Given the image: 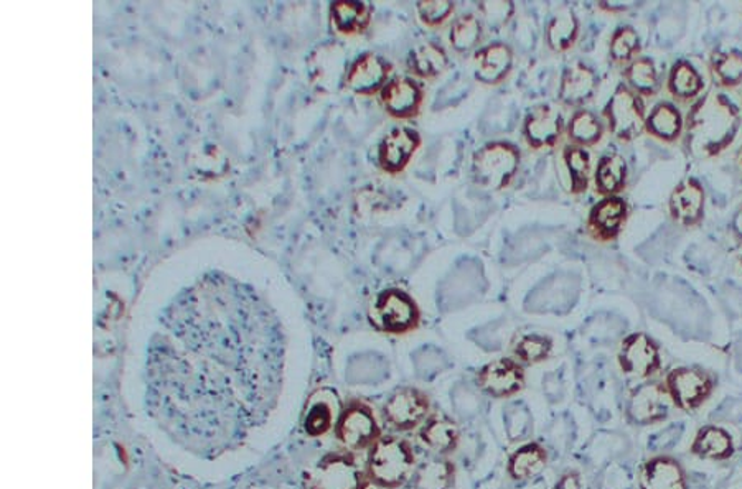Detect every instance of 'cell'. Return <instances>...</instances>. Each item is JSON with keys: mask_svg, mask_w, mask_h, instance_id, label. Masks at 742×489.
Returning a JSON list of instances; mask_svg holds the SVG:
<instances>
[{"mask_svg": "<svg viewBox=\"0 0 742 489\" xmlns=\"http://www.w3.org/2000/svg\"><path fill=\"white\" fill-rule=\"evenodd\" d=\"M690 453L700 460L728 461L736 453V443L730 430L708 423L698 430Z\"/></svg>", "mask_w": 742, "mask_h": 489, "instance_id": "obj_26", "label": "cell"}, {"mask_svg": "<svg viewBox=\"0 0 742 489\" xmlns=\"http://www.w3.org/2000/svg\"><path fill=\"white\" fill-rule=\"evenodd\" d=\"M706 211V191L696 177H685L676 183L669 198V214L683 229L700 226Z\"/></svg>", "mask_w": 742, "mask_h": 489, "instance_id": "obj_14", "label": "cell"}, {"mask_svg": "<svg viewBox=\"0 0 742 489\" xmlns=\"http://www.w3.org/2000/svg\"><path fill=\"white\" fill-rule=\"evenodd\" d=\"M518 147L511 142H488L472 157V177L485 190H504L520 169Z\"/></svg>", "mask_w": 742, "mask_h": 489, "instance_id": "obj_4", "label": "cell"}, {"mask_svg": "<svg viewBox=\"0 0 742 489\" xmlns=\"http://www.w3.org/2000/svg\"><path fill=\"white\" fill-rule=\"evenodd\" d=\"M600 88V77L593 68L583 61L564 68L561 74L560 89H557V101L566 108L583 109L587 102L593 101Z\"/></svg>", "mask_w": 742, "mask_h": 489, "instance_id": "obj_16", "label": "cell"}, {"mask_svg": "<svg viewBox=\"0 0 742 489\" xmlns=\"http://www.w3.org/2000/svg\"><path fill=\"white\" fill-rule=\"evenodd\" d=\"M393 67L385 58L376 53H367L355 61L345 78V84L357 94L370 96L382 92L388 83Z\"/></svg>", "mask_w": 742, "mask_h": 489, "instance_id": "obj_21", "label": "cell"}, {"mask_svg": "<svg viewBox=\"0 0 742 489\" xmlns=\"http://www.w3.org/2000/svg\"><path fill=\"white\" fill-rule=\"evenodd\" d=\"M548 465V451L538 442L522 445L512 451L507 461V473L513 481H528L538 477Z\"/></svg>", "mask_w": 742, "mask_h": 489, "instance_id": "obj_29", "label": "cell"}, {"mask_svg": "<svg viewBox=\"0 0 742 489\" xmlns=\"http://www.w3.org/2000/svg\"><path fill=\"white\" fill-rule=\"evenodd\" d=\"M731 236H733L734 241L738 244H742V203L738 207V210L734 211L733 220L730 224Z\"/></svg>", "mask_w": 742, "mask_h": 489, "instance_id": "obj_44", "label": "cell"}, {"mask_svg": "<svg viewBox=\"0 0 742 489\" xmlns=\"http://www.w3.org/2000/svg\"><path fill=\"white\" fill-rule=\"evenodd\" d=\"M561 160L567 176V191L576 197L586 193L591 181L590 150L567 143L561 150Z\"/></svg>", "mask_w": 742, "mask_h": 489, "instance_id": "obj_34", "label": "cell"}, {"mask_svg": "<svg viewBox=\"0 0 742 489\" xmlns=\"http://www.w3.org/2000/svg\"><path fill=\"white\" fill-rule=\"evenodd\" d=\"M605 126L603 119L591 109H576L566 124V137L571 146L596 147L604 139Z\"/></svg>", "mask_w": 742, "mask_h": 489, "instance_id": "obj_33", "label": "cell"}, {"mask_svg": "<svg viewBox=\"0 0 742 489\" xmlns=\"http://www.w3.org/2000/svg\"><path fill=\"white\" fill-rule=\"evenodd\" d=\"M629 167L621 153H607L594 170V190L600 197H621L627 187Z\"/></svg>", "mask_w": 742, "mask_h": 489, "instance_id": "obj_28", "label": "cell"}, {"mask_svg": "<svg viewBox=\"0 0 742 489\" xmlns=\"http://www.w3.org/2000/svg\"><path fill=\"white\" fill-rule=\"evenodd\" d=\"M711 81L720 91H731L742 84V51L718 50L711 51L708 60Z\"/></svg>", "mask_w": 742, "mask_h": 489, "instance_id": "obj_30", "label": "cell"}, {"mask_svg": "<svg viewBox=\"0 0 742 489\" xmlns=\"http://www.w3.org/2000/svg\"><path fill=\"white\" fill-rule=\"evenodd\" d=\"M634 7V3L632 2H601L600 3V9L605 10V12H611V13H619V12H624V10L632 9Z\"/></svg>", "mask_w": 742, "mask_h": 489, "instance_id": "obj_45", "label": "cell"}, {"mask_svg": "<svg viewBox=\"0 0 742 489\" xmlns=\"http://www.w3.org/2000/svg\"><path fill=\"white\" fill-rule=\"evenodd\" d=\"M475 78L482 84L495 87L507 80L513 67V51L507 43H491L475 51Z\"/></svg>", "mask_w": 742, "mask_h": 489, "instance_id": "obj_24", "label": "cell"}, {"mask_svg": "<svg viewBox=\"0 0 742 489\" xmlns=\"http://www.w3.org/2000/svg\"><path fill=\"white\" fill-rule=\"evenodd\" d=\"M418 460L409 440L398 436H383L368 450L365 471L373 487L399 489L412 481Z\"/></svg>", "mask_w": 742, "mask_h": 489, "instance_id": "obj_3", "label": "cell"}, {"mask_svg": "<svg viewBox=\"0 0 742 489\" xmlns=\"http://www.w3.org/2000/svg\"><path fill=\"white\" fill-rule=\"evenodd\" d=\"M332 22L338 32L362 33L370 26L372 7L364 2H338L330 9Z\"/></svg>", "mask_w": 742, "mask_h": 489, "instance_id": "obj_36", "label": "cell"}, {"mask_svg": "<svg viewBox=\"0 0 742 489\" xmlns=\"http://www.w3.org/2000/svg\"><path fill=\"white\" fill-rule=\"evenodd\" d=\"M379 99L392 118L415 119L424 102V89L415 78H393L379 92Z\"/></svg>", "mask_w": 742, "mask_h": 489, "instance_id": "obj_17", "label": "cell"}, {"mask_svg": "<svg viewBox=\"0 0 742 489\" xmlns=\"http://www.w3.org/2000/svg\"><path fill=\"white\" fill-rule=\"evenodd\" d=\"M665 89L676 104L692 106L706 91V81L692 61L682 58L670 67Z\"/></svg>", "mask_w": 742, "mask_h": 489, "instance_id": "obj_23", "label": "cell"}, {"mask_svg": "<svg viewBox=\"0 0 742 489\" xmlns=\"http://www.w3.org/2000/svg\"><path fill=\"white\" fill-rule=\"evenodd\" d=\"M482 395L495 400L512 399L526 388V371L515 358H498L482 366L475 376Z\"/></svg>", "mask_w": 742, "mask_h": 489, "instance_id": "obj_13", "label": "cell"}, {"mask_svg": "<svg viewBox=\"0 0 742 489\" xmlns=\"http://www.w3.org/2000/svg\"><path fill=\"white\" fill-rule=\"evenodd\" d=\"M622 77L627 88L644 99L655 98L663 88L662 74L656 68L655 60L650 57L635 58L624 68Z\"/></svg>", "mask_w": 742, "mask_h": 489, "instance_id": "obj_31", "label": "cell"}, {"mask_svg": "<svg viewBox=\"0 0 742 489\" xmlns=\"http://www.w3.org/2000/svg\"><path fill=\"white\" fill-rule=\"evenodd\" d=\"M449 67L447 51L439 43H421L408 57V70L421 80L439 78Z\"/></svg>", "mask_w": 742, "mask_h": 489, "instance_id": "obj_32", "label": "cell"}, {"mask_svg": "<svg viewBox=\"0 0 742 489\" xmlns=\"http://www.w3.org/2000/svg\"><path fill=\"white\" fill-rule=\"evenodd\" d=\"M271 317L256 290L205 273L164 310L146 361V406L188 453L218 458L265 423L278 386Z\"/></svg>", "mask_w": 742, "mask_h": 489, "instance_id": "obj_1", "label": "cell"}, {"mask_svg": "<svg viewBox=\"0 0 742 489\" xmlns=\"http://www.w3.org/2000/svg\"><path fill=\"white\" fill-rule=\"evenodd\" d=\"M581 23L573 10H564L553 17L546 27L545 39L550 50L556 53L571 50L580 39Z\"/></svg>", "mask_w": 742, "mask_h": 489, "instance_id": "obj_35", "label": "cell"}, {"mask_svg": "<svg viewBox=\"0 0 742 489\" xmlns=\"http://www.w3.org/2000/svg\"><path fill=\"white\" fill-rule=\"evenodd\" d=\"M673 402L663 381H649L635 386L625 403V420L634 427L656 426L672 413Z\"/></svg>", "mask_w": 742, "mask_h": 489, "instance_id": "obj_12", "label": "cell"}, {"mask_svg": "<svg viewBox=\"0 0 742 489\" xmlns=\"http://www.w3.org/2000/svg\"><path fill=\"white\" fill-rule=\"evenodd\" d=\"M622 375L649 381L662 372V348L644 331H635L622 340L617 353Z\"/></svg>", "mask_w": 742, "mask_h": 489, "instance_id": "obj_11", "label": "cell"}, {"mask_svg": "<svg viewBox=\"0 0 742 489\" xmlns=\"http://www.w3.org/2000/svg\"><path fill=\"white\" fill-rule=\"evenodd\" d=\"M639 487L641 489H689V477L679 458L672 455H656L642 465Z\"/></svg>", "mask_w": 742, "mask_h": 489, "instance_id": "obj_20", "label": "cell"}, {"mask_svg": "<svg viewBox=\"0 0 742 489\" xmlns=\"http://www.w3.org/2000/svg\"><path fill=\"white\" fill-rule=\"evenodd\" d=\"M419 442L439 457L456 453L461 445V429L453 417L433 412L418 430Z\"/></svg>", "mask_w": 742, "mask_h": 489, "instance_id": "obj_22", "label": "cell"}, {"mask_svg": "<svg viewBox=\"0 0 742 489\" xmlns=\"http://www.w3.org/2000/svg\"><path fill=\"white\" fill-rule=\"evenodd\" d=\"M742 111L724 91L711 88L690 106L685 116L682 149L696 162L716 159L740 136Z\"/></svg>", "mask_w": 742, "mask_h": 489, "instance_id": "obj_2", "label": "cell"}, {"mask_svg": "<svg viewBox=\"0 0 742 489\" xmlns=\"http://www.w3.org/2000/svg\"><path fill=\"white\" fill-rule=\"evenodd\" d=\"M642 40L632 26H621L612 33L609 42V60L615 67L625 68L641 57Z\"/></svg>", "mask_w": 742, "mask_h": 489, "instance_id": "obj_37", "label": "cell"}, {"mask_svg": "<svg viewBox=\"0 0 742 489\" xmlns=\"http://www.w3.org/2000/svg\"><path fill=\"white\" fill-rule=\"evenodd\" d=\"M484 36L482 20L474 13H464L454 20L451 27L449 40L457 53H471L481 43Z\"/></svg>", "mask_w": 742, "mask_h": 489, "instance_id": "obj_39", "label": "cell"}, {"mask_svg": "<svg viewBox=\"0 0 742 489\" xmlns=\"http://www.w3.org/2000/svg\"><path fill=\"white\" fill-rule=\"evenodd\" d=\"M376 330L386 335H408L421 325L418 302L402 289H386L376 296L370 310Z\"/></svg>", "mask_w": 742, "mask_h": 489, "instance_id": "obj_6", "label": "cell"}, {"mask_svg": "<svg viewBox=\"0 0 742 489\" xmlns=\"http://www.w3.org/2000/svg\"><path fill=\"white\" fill-rule=\"evenodd\" d=\"M457 467L449 457L427 458L416 467L409 481L412 489H453L456 485Z\"/></svg>", "mask_w": 742, "mask_h": 489, "instance_id": "obj_27", "label": "cell"}, {"mask_svg": "<svg viewBox=\"0 0 742 489\" xmlns=\"http://www.w3.org/2000/svg\"><path fill=\"white\" fill-rule=\"evenodd\" d=\"M419 132L412 128L393 129L379 143V167L389 176L402 173L421 147Z\"/></svg>", "mask_w": 742, "mask_h": 489, "instance_id": "obj_19", "label": "cell"}, {"mask_svg": "<svg viewBox=\"0 0 742 489\" xmlns=\"http://www.w3.org/2000/svg\"><path fill=\"white\" fill-rule=\"evenodd\" d=\"M566 132L563 114L550 104L536 106L523 122V137L532 149H552Z\"/></svg>", "mask_w": 742, "mask_h": 489, "instance_id": "obj_18", "label": "cell"}, {"mask_svg": "<svg viewBox=\"0 0 742 489\" xmlns=\"http://www.w3.org/2000/svg\"><path fill=\"white\" fill-rule=\"evenodd\" d=\"M685 116L675 102L660 101L650 109L645 133L663 143L682 142Z\"/></svg>", "mask_w": 742, "mask_h": 489, "instance_id": "obj_25", "label": "cell"}, {"mask_svg": "<svg viewBox=\"0 0 742 489\" xmlns=\"http://www.w3.org/2000/svg\"><path fill=\"white\" fill-rule=\"evenodd\" d=\"M647 114L645 99L629 89L624 81L617 84L603 109L607 131L622 143L634 142L645 133Z\"/></svg>", "mask_w": 742, "mask_h": 489, "instance_id": "obj_5", "label": "cell"}, {"mask_svg": "<svg viewBox=\"0 0 742 489\" xmlns=\"http://www.w3.org/2000/svg\"><path fill=\"white\" fill-rule=\"evenodd\" d=\"M740 265H741V269H742V256H741V259H740Z\"/></svg>", "mask_w": 742, "mask_h": 489, "instance_id": "obj_46", "label": "cell"}, {"mask_svg": "<svg viewBox=\"0 0 742 489\" xmlns=\"http://www.w3.org/2000/svg\"><path fill=\"white\" fill-rule=\"evenodd\" d=\"M631 208L622 197L601 198L586 220V234L596 242H612L621 236L627 224Z\"/></svg>", "mask_w": 742, "mask_h": 489, "instance_id": "obj_15", "label": "cell"}, {"mask_svg": "<svg viewBox=\"0 0 742 489\" xmlns=\"http://www.w3.org/2000/svg\"><path fill=\"white\" fill-rule=\"evenodd\" d=\"M478 12L484 17V23L491 30H501L507 26L515 12L513 2H482L478 3Z\"/></svg>", "mask_w": 742, "mask_h": 489, "instance_id": "obj_42", "label": "cell"}, {"mask_svg": "<svg viewBox=\"0 0 742 489\" xmlns=\"http://www.w3.org/2000/svg\"><path fill=\"white\" fill-rule=\"evenodd\" d=\"M433 403L423 389L415 386H402L389 395L383 403V420L389 429L398 433L413 432L426 422Z\"/></svg>", "mask_w": 742, "mask_h": 489, "instance_id": "obj_9", "label": "cell"}, {"mask_svg": "<svg viewBox=\"0 0 742 489\" xmlns=\"http://www.w3.org/2000/svg\"><path fill=\"white\" fill-rule=\"evenodd\" d=\"M663 385L675 409L696 412L716 391L718 376L700 366H679L666 372Z\"/></svg>", "mask_w": 742, "mask_h": 489, "instance_id": "obj_7", "label": "cell"}, {"mask_svg": "<svg viewBox=\"0 0 742 489\" xmlns=\"http://www.w3.org/2000/svg\"><path fill=\"white\" fill-rule=\"evenodd\" d=\"M553 347H555V343L546 335L526 333L515 341L512 353L513 358L522 362L523 366H535L550 359Z\"/></svg>", "mask_w": 742, "mask_h": 489, "instance_id": "obj_38", "label": "cell"}, {"mask_svg": "<svg viewBox=\"0 0 742 489\" xmlns=\"http://www.w3.org/2000/svg\"><path fill=\"white\" fill-rule=\"evenodd\" d=\"M740 163H741V170H742V156H741V160H740Z\"/></svg>", "mask_w": 742, "mask_h": 489, "instance_id": "obj_47", "label": "cell"}, {"mask_svg": "<svg viewBox=\"0 0 742 489\" xmlns=\"http://www.w3.org/2000/svg\"><path fill=\"white\" fill-rule=\"evenodd\" d=\"M581 488H583V485H581V475L580 471L576 470H570L566 471V473L561 475L560 480H557L555 487H553V489H581Z\"/></svg>", "mask_w": 742, "mask_h": 489, "instance_id": "obj_43", "label": "cell"}, {"mask_svg": "<svg viewBox=\"0 0 742 489\" xmlns=\"http://www.w3.org/2000/svg\"><path fill=\"white\" fill-rule=\"evenodd\" d=\"M454 9H456V6L449 0H423V2L416 3L421 22L431 27V29L443 26L453 16Z\"/></svg>", "mask_w": 742, "mask_h": 489, "instance_id": "obj_41", "label": "cell"}, {"mask_svg": "<svg viewBox=\"0 0 742 489\" xmlns=\"http://www.w3.org/2000/svg\"><path fill=\"white\" fill-rule=\"evenodd\" d=\"M367 471L352 451L325 455L307 478V489H368Z\"/></svg>", "mask_w": 742, "mask_h": 489, "instance_id": "obj_10", "label": "cell"}, {"mask_svg": "<svg viewBox=\"0 0 742 489\" xmlns=\"http://www.w3.org/2000/svg\"><path fill=\"white\" fill-rule=\"evenodd\" d=\"M332 427H335V422L330 403L325 402V400H317L309 407L306 420H304V429H306L307 436L323 437Z\"/></svg>", "mask_w": 742, "mask_h": 489, "instance_id": "obj_40", "label": "cell"}, {"mask_svg": "<svg viewBox=\"0 0 742 489\" xmlns=\"http://www.w3.org/2000/svg\"><path fill=\"white\" fill-rule=\"evenodd\" d=\"M335 437L348 451L370 450L385 433L375 412L364 400H350L342 409L334 427Z\"/></svg>", "mask_w": 742, "mask_h": 489, "instance_id": "obj_8", "label": "cell"}]
</instances>
